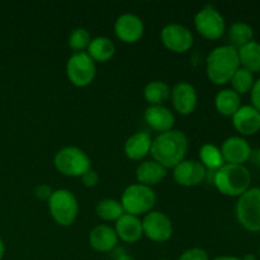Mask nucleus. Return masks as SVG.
<instances>
[{
  "instance_id": "obj_11",
  "label": "nucleus",
  "mask_w": 260,
  "mask_h": 260,
  "mask_svg": "<svg viewBox=\"0 0 260 260\" xmlns=\"http://www.w3.org/2000/svg\"><path fill=\"white\" fill-rule=\"evenodd\" d=\"M161 42L168 50L177 53H184L193 46L194 38L187 27L178 23H170L161 29Z\"/></svg>"
},
{
  "instance_id": "obj_40",
  "label": "nucleus",
  "mask_w": 260,
  "mask_h": 260,
  "mask_svg": "<svg viewBox=\"0 0 260 260\" xmlns=\"http://www.w3.org/2000/svg\"><path fill=\"white\" fill-rule=\"evenodd\" d=\"M259 255H260V246H259Z\"/></svg>"
},
{
  "instance_id": "obj_26",
  "label": "nucleus",
  "mask_w": 260,
  "mask_h": 260,
  "mask_svg": "<svg viewBox=\"0 0 260 260\" xmlns=\"http://www.w3.org/2000/svg\"><path fill=\"white\" fill-rule=\"evenodd\" d=\"M229 40H230V46L239 50L246 43L254 41L253 27L245 22L233 23L229 29Z\"/></svg>"
},
{
  "instance_id": "obj_38",
  "label": "nucleus",
  "mask_w": 260,
  "mask_h": 260,
  "mask_svg": "<svg viewBox=\"0 0 260 260\" xmlns=\"http://www.w3.org/2000/svg\"><path fill=\"white\" fill-rule=\"evenodd\" d=\"M241 260H256V256L254 254H246L244 258H241Z\"/></svg>"
},
{
  "instance_id": "obj_13",
  "label": "nucleus",
  "mask_w": 260,
  "mask_h": 260,
  "mask_svg": "<svg viewBox=\"0 0 260 260\" xmlns=\"http://www.w3.org/2000/svg\"><path fill=\"white\" fill-rule=\"evenodd\" d=\"M172 103L175 111L182 116H188L192 113L197 107L198 96L194 86L187 81H180L175 84L172 89Z\"/></svg>"
},
{
  "instance_id": "obj_8",
  "label": "nucleus",
  "mask_w": 260,
  "mask_h": 260,
  "mask_svg": "<svg viewBox=\"0 0 260 260\" xmlns=\"http://www.w3.org/2000/svg\"><path fill=\"white\" fill-rule=\"evenodd\" d=\"M96 66L90 56L83 52H75L71 55L66 63V75L69 80L79 88L89 85L95 78Z\"/></svg>"
},
{
  "instance_id": "obj_23",
  "label": "nucleus",
  "mask_w": 260,
  "mask_h": 260,
  "mask_svg": "<svg viewBox=\"0 0 260 260\" xmlns=\"http://www.w3.org/2000/svg\"><path fill=\"white\" fill-rule=\"evenodd\" d=\"M114 52H116V46L107 37H95L91 40L86 51L94 62L109 61L114 56Z\"/></svg>"
},
{
  "instance_id": "obj_12",
  "label": "nucleus",
  "mask_w": 260,
  "mask_h": 260,
  "mask_svg": "<svg viewBox=\"0 0 260 260\" xmlns=\"http://www.w3.org/2000/svg\"><path fill=\"white\" fill-rule=\"evenodd\" d=\"M220 150L226 164L244 165V162L248 161L253 155L249 142L240 136H231L226 139Z\"/></svg>"
},
{
  "instance_id": "obj_41",
  "label": "nucleus",
  "mask_w": 260,
  "mask_h": 260,
  "mask_svg": "<svg viewBox=\"0 0 260 260\" xmlns=\"http://www.w3.org/2000/svg\"><path fill=\"white\" fill-rule=\"evenodd\" d=\"M160 260H168V259H160Z\"/></svg>"
},
{
  "instance_id": "obj_30",
  "label": "nucleus",
  "mask_w": 260,
  "mask_h": 260,
  "mask_svg": "<svg viewBox=\"0 0 260 260\" xmlns=\"http://www.w3.org/2000/svg\"><path fill=\"white\" fill-rule=\"evenodd\" d=\"M90 33L85 28H75L69 36V46L75 52H83L90 43Z\"/></svg>"
},
{
  "instance_id": "obj_19",
  "label": "nucleus",
  "mask_w": 260,
  "mask_h": 260,
  "mask_svg": "<svg viewBox=\"0 0 260 260\" xmlns=\"http://www.w3.org/2000/svg\"><path fill=\"white\" fill-rule=\"evenodd\" d=\"M145 121L155 131L161 134L170 131L174 126V114L164 106H150L145 111Z\"/></svg>"
},
{
  "instance_id": "obj_5",
  "label": "nucleus",
  "mask_w": 260,
  "mask_h": 260,
  "mask_svg": "<svg viewBox=\"0 0 260 260\" xmlns=\"http://www.w3.org/2000/svg\"><path fill=\"white\" fill-rule=\"evenodd\" d=\"M236 218L245 230L260 233V187L249 188L239 197Z\"/></svg>"
},
{
  "instance_id": "obj_20",
  "label": "nucleus",
  "mask_w": 260,
  "mask_h": 260,
  "mask_svg": "<svg viewBox=\"0 0 260 260\" xmlns=\"http://www.w3.org/2000/svg\"><path fill=\"white\" fill-rule=\"evenodd\" d=\"M152 140L146 132H137L128 137L124 144V154L131 160H141L151 150Z\"/></svg>"
},
{
  "instance_id": "obj_17",
  "label": "nucleus",
  "mask_w": 260,
  "mask_h": 260,
  "mask_svg": "<svg viewBox=\"0 0 260 260\" xmlns=\"http://www.w3.org/2000/svg\"><path fill=\"white\" fill-rule=\"evenodd\" d=\"M116 231L118 239L124 243H136L142 238V221L137 216L123 213L118 220L116 221Z\"/></svg>"
},
{
  "instance_id": "obj_1",
  "label": "nucleus",
  "mask_w": 260,
  "mask_h": 260,
  "mask_svg": "<svg viewBox=\"0 0 260 260\" xmlns=\"http://www.w3.org/2000/svg\"><path fill=\"white\" fill-rule=\"evenodd\" d=\"M188 150V139L184 132L170 129L160 134L151 144L152 157L164 168H174L184 160Z\"/></svg>"
},
{
  "instance_id": "obj_36",
  "label": "nucleus",
  "mask_w": 260,
  "mask_h": 260,
  "mask_svg": "<svg viewBox=\"0 0 260 260\" xmlns=\"http://www.w3.org/2000/svg\"><path fill=\"white\" fill-rule=\"evenodd\" d=\"M213 260H241V258H238V256H230V255H222V256H217Z\"/></svg>"
},
{
  "instance_id": "obj_25",
  "label": "nucleus",
  "mask_w": 260,
  "mask_h": 260,
  "mask_svg": "<svg viewBox=\"0 0 260 260\" xmlns=\"http://www.w3.org/2000/svg\"><path fill=\"white\" fill-rule=\"evenodd\" d=\"M170 93L172 90H170L169 85L160 80L151 81L144 89L145 101L150 106H162L170 98Z\"/></svg>"
},
{
  "instance_id": "obj_35",
  "label": "nucleus",
  "mask_w": 260,
  "mask_h": 260,
  "mask_svg": "<svg viewBox=\"0 0 260 260\" xmlns=\"http://www.w3.org/2000/svg\"><path fill=\"white\" fill-rule=\"evenodd\" d=\"M251 156L254 157V162H255V164L260 168V149L256 150L255 152H253V155H251Z\"/></svg>"
},
{
  "instance_id": "obj_29",
  "label": "nucleus",
  "mask_w": 260,
  "mask_h": 260,
  "mask_svg": "<svg viewBox=\"0 0 260 260\" xmlns=\"http://www.w3.org/2000/svg\"><path fill=\"white\" fill-rule=\"evenodd\" d=\"M230 83L233 86V90L240 95V94L250 93L254 83H255V79H254V74L240 66V69L231 78Z\"/></svg>"
},
{
  "instance_id": "obj_6",
  "label": "nucleus",
  "mask_w": 260,
  "mask_h": 260,
  "mask_svg": "<svg viewBox=\"0 0 260 260\" xmlns=\"http://www.w3.org/2000/svg\"><path fill=\"white\" fill-rule=\"evenodd\" d=\"M48 210L56 223L60 226H70L78 217V200L68 189L53 190L48 200Z\"/></svg>"
},
{
  "instance_id": "obj_21",
  "label": "nucleus",
  "mask_w": 260,
  "mask_h": 260,
  "mask_svg": "<svg viewBox=\"0 0 260 260\" xmlns=\"http://www.w3.org/2000/svg\"><path fill=\"white\" fill-rule=\"evenodd\" d=\"M167 168L160 165L155 160L152 161H145L140 164L136 169V178L140 184H144L146 187L157 184L162 182L167 177Z\"/></svg>"
},
{
  "instance_id": "obj_15",
  "label": "nucleus",
  "mask_w": 260,
  "mask_h": 260,
  "mask_svg": "<svg viewBox=\"0 0 260 260\" xmlns=\"http://www.w3.org/2000/svg\"><path fill=\"white\" fill-rule=\"evenodd\" d=\"M144 30L145 27L141 18L131 13L119 15L114 23V33L122 42H137L144 35Z\"/></svg>"
},
{
  "instance_id": "obj_37",
  "label": "nucleus",
  "mask_w": 260,
  "mask_h": 260,
  "mask_svg": "<svg viewBox=\"0 0 260 260\" xmlns=\"http://www.w3.org/2000/svg\"><path fill=\"white\" fill-rule=\"evenodd\" d=\"M4 254H5V245H4V241H3V239L0 238V260L3 259Z\"/></svg>"
},
{
  "instance_id": "obj_31",
  "label": "nucleus",
  "mask_w": 260,
  "mask_h": 260,
  "mask_svg": "<svg viewBox=\"0 0 260 260\" xmlns=\"http://www.w3.org/2000/svg\"><path fill=\"white\" fill-rule=\"evenodd\" d=\"M178 260H210L208 254L201 248H192L185 250Z\"/></svg>"
},
{
  "instance_id": "obj_28",
  "label": "nucleus",
  "mask_w": 260,
  "mask_h": 260,
  "mask_svg": "<svg viewBox=\"0 0 260 260\" xmlns=\"http://www.w3.org/2000/svg\"><path fill=\"white\" fill-rule=\"evenodd\" d=\"M95 212L98 215V217H101L102 220L117 221L123 215L124 211L121 202H118L116 200H112V198H106V200H102L96 205Z\"/></svg>"
},
{
  "instance_id": "obj_24",
  "label": "nucleus",
  "mask_w": 260,
  "mask_h": 260,
  "mask_svg": "<svg viewBox=\"0 0 260 260\" xmlns=\"http://www.w3.org/2000/svg\"><path fill=\"white\" fill-rule=\"evenodd\" d=\"M215 106L222 116L233 117L241 107L240 95L233 89H222L216 95Z\"/></svg>"
},
{
  "instance_id": "obj_39",
  "label": "nucleus",
  "mask_w": 260,
  "mask_h": 260,
  "mask_svg": "<svg viewBox=\"0 0 260 260\" xmlns=\"http://www.w3.org/2000/svg\"><path fill=\"white\" fill-rule=\"evenodd\" d=\"M116 260H135V259L131 258V256H128V255H121L119 258H117Z\"/></svg>"
},
{
  "instance_id": "obj_3",
  "label": "nucleus",
  "mask_w": 260,
  "mask_h": 260,
  "mask_svg": "<svg viewBox=\"0 0 260 260\" xmlns=\"http://www.w3.org/2000/svg\"><path fill=\"white\" fill-rule=\"evenodd\" d=\"M251 175L244 165L225 164L216 172L213 184L229 197H240L250 188Z\"/></svg>"
},
{
  "instance_id": "obj_32",
  "label": "nucleus",
  "mask_w": 260,
  "mask_h": 260,
  "mask_svg": "<svg viewBox=\"0 0 260 260\" xmlns=\"http://www.w3.org/2000/svg\"><path fill=\"white\" fill-rule=\"evenodd\" d=\"M52 193H53L52 188H51V185L48 184H38L37 187L35 188L36 197L41 201H47L48 202V200L51 198Z\"/></svg>"
},
{
  "instance_id": "obj_34",
  "label": "nucleus",
  "mask_w": 260,
  "mask_h": 260,
  "mask_svg": "<svg viewBox=\"0 0 260 260\" xmlns=\"http://www.w3.org/2000/svg\"><path fill=\"white\" fill-rule=\"evenodd\" d=\"M250 98H251V106L260 112V78L255 80L254 83L253 89L250 91Z\"/></svg>"
},
{
  "instance_id": "obj_14",
  "label": "nucleus",
  "mask_w": 260,
  "mask_h": 260,
  "mask_svg": "<svg viewBox=\"0 0 260 260\" xmlns=\"http://www.w3.org/2000/svg\"><path fill=\"white\" fill-rule=\"evenodd\" d=\"M174 180L183 187H194L205 182L206 168L197 160H183L173 173Z\"/></svg>"
},
{
  "instance_id": "obj_16",
  "label": "nucleus",
  "mask_w": 260,
  "mask_h": 260,
  "mask_svg": "<svg viewBox=\"0 0 260 260\" xmlns=\"http://www.w3.org/2000/svg\"><path fill=\"white\" fill-rule=\"evenodd\" d=\"M233 126L241 136H253L260 131V112L253 106H241L233 116Z\"/></svg>"
},
{
  "instance_id": "obj_4",
  "label": "nucleus",
  "mask_w": 260,
  "mask_h": 260,
  "mask_svg": "<svg viewBox=\"0 0 260 260\" xmlns=\"http://www.w3.org/2000/svg\"><path fill=\"white\" fill-rule=\"evenodd\" d=\"M156 203V196L151 187L144 184H131L124 189L121 197V205L124 213L134 216L149 213Z\"/></svg>"
},
{
  "instance_id": "obj_18",
  "label": "nucleus",
  "mask_w": 260,
  "mask_h": 260,
  "mask_svg": "<svg viewBox=\"0 0 260 260\" xmlns=\"http://www.w3.org/2000/svg\"><path fill=\"white\" fill-rule=\"evenodd\" d=\"M89 243L94 250L101 251V253H108L116 248L117 243H118V236L111 226L98 225L89 234Z\"/></svg>"
},
{
  "instance_id": "obj_27",
  "label": "nucleus",
  "mask_w": 260,
  "mask_h": 260,
  "mask_svg": "<svg viewBox=\"0 0 260 260\" xmlns=\"http://www.w3.org/2000/svg\"><path fill=\"white\" fill-rule=\"evenodd\" d=\"M201 164L206 168V170H218L225 165L221 150L212 144H205L200 150Z\"/></svg>"
},
{
  "instance_id": "obj_10",
  "label": "nucleus",
  "mask_w": 260,
  "mask_h": 260,
  "mask_svg": "<svg viewBox=\"0 0 260 260\" xmlns=\"http://www.w3.org/2000/svg\"><path fill=\"white\" fill-rule=\"evenodd\" d=\"M142 233L147 239L155 243L168 241L173 235L172 220L159 211L149 212L142 220Z\"/></svg>"
},
{
  "instance_id": "obj_9",
  "label": "nucleus",
  "mask_w": 260,
  "mask_h": 260,
  "mask_svg": "<svg viewBox=\"0 0 260 260\" xmlns=\"http://www.w3.org/2000/svg\"><path fill=\"white\" fill-rule=\"evenodd\" d=\"M194 27L202 37L207 40H218L226 30V23L221 13L207 5L194 17Z\"/></svg>"
},
{
  "instance_id": "obj_22",
  "label": "nucleus",
  "mask_w": 260,
  "mask_h": 260,
  "mask_svg": "<svg viewBox=\"0 0 260 260\" xmlns=\"http://www.w3.org/2000/svg\"><path fill=\"white\" fill-rule=\"evenodd\" d=\"M238 55L241 68L251 74L260 73V43L258 41H251L239 48Z\"/></svg>"
},
{
  "instance_id": "obj_7",
  "label": "nucleus",
  "mask_w": 260,
  "mask_h": 260,
  "mask_svg": "<svg viewBox=\"0 0 260 260\" xmlns=\"http://www.w3.org/2000/svg\"><path fill=\"white\" fill-rule=\"evenodd\" d=\"M53 164L56 169L66 177H81L90 170L89 156L75 146H66L57 151Z\"/></svg>"
},
{
  "instance_id": "obj_33",
  "label": "nucleus",
  "mask_w": 260,
  "mask_h": 260,
  "mask_svg": "<svg viewBox=\"0 0 260 260\" xmlns=\"http://www.w3.org/2000/svg\"><path fill=\"white\" fill-rule=\"evenodd\" d=\"M81 182H83V184L85 185V187H89V188L95 187V185L98 184V182H99L98 173H96L95 170H93V169L88 170L85 174L81 175Z\"/></svg>"
},
{
  "instance_id": "obj_2",
  "label": "nucleus",
  "mask_w": 260,
  "mask_h": 260,
  "mask_svg": "<svg viewBox=\"0 0 260 260\" xmlns=\"http://www.w3.org/2000/svg\"><path fill=\"white\" fill-rule=\"evenodd\" d=\"M240 69L238 50L230 45L218 46L213 48L206 60L207 76L216 85L229 83L234 74Z\"/></svg>"
}]
</instances>
